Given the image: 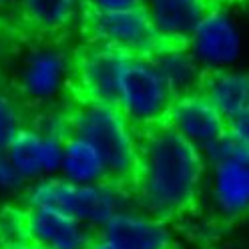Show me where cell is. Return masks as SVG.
Returning a JSON list of instances; mask_svg holds the SVG:
<instances>
[{
  "label": "cell",
  "instance_id": "cell-1",
  "mask_svg": "<svg viewBox=\"0 0 249 249\" xmlns=\"http://www.w3.org/2000/svg\"><path fill=\"white\" fill-rule=\"evenodd\" d=\"M205 169L201 151L167 123L143 131L129 185L135 207L171 223L195 207L203 193Z\"/></svg>",
  "mask_w": 249,
  "mask_h": 249
},
{
  "label": "cell",
  "instance_id": "cell-2",
  "mask_svg": "<svg viewBox=\"0 0 249 249\" xmlns=\"http://www.w3.org/2000/svg\"><path fill=\"white\" fill-rule=\"evenodd\" d=\"M18 201L26 209H51L71 215L92 231H101L115 213L135 205L131 187L124 183L107 179L103 183L81 185L60 175L28 183Z\"/></svg>",
  "mask_w": 249,
  "mask_h": 249
},
{
  "label": "cell",
  "instance_id": "cell-3",
  "mask_svg": "<svg viewBox=\"0 0 249 249\" xmlns=\"http://www.w3.org/2000/svg\"><path fill=\"white\" fill-rule=\"evenodd\" d=\"M71 133L95 147L113 181L131 185L139 157V133L117 105L81 99L71 107Z\"/></svg>",
  "mask_w": 249,
  "mask_h": 249
},
{
  "label": "cell",
  "instance_id": "cell-4",
  "mask_svg": "<svg viewBox=\"0 0 249 249\" xmlns=\"http://www.w3.org/2000/svg\"><path fill=\"white\" fill-rule=\"evenodd\" d=\"M173 101V90L155 69L153 60L149 56H129L117 97V108L123 117L143 133L165 123Z\"/></svg>",
  "mask_w": 249,
  "mask_h": 249
},
{
  "label": "cell",
  "instance_id": "cell-5",
  "mask_svg": "<svg viewBox=\"0 0 249 249\" xmlns=\"http://www.w3.org/2000/svg\"><path fill=\"white\" fill-rule=\"evenodd\" d=\"M185 46L205 72L237 67L243 56L239 14L229 2L207 4Z\"/></svg>",
  "mask_w": 249,
  "mask_h": 249
},
{
  "label": "cell",
  "instance_id": "cell-6",
  "mask_svg": "<svg viewBox=\"0 0 249 249\" xmlns=\"http://www.w3.org/2000/svg\"><path fill=\"white\" fill-rule=\"evenodd\" d=\"M72 83V58L54 42H42L28 49L17 69L18 97L40 107L58 105Z\"/></svg>",
  "mask_w": 249,
  "mask_h": 249
},
{
  "label": "cell",
  "instance_id": "cell-7",
  "mask_svg": "<svg viewBox=\"0 0 249 249\" xmlns=\"http://www.w3.org/2000/svg\"><path fill=\"white\" fill-rule=\"evenodd\" d=\"M83 22L92 42L113 46L129 56H149L159 46L143 6L113 12L87 10Z\"/></svg>",
  "mask_w": 249,
  "mask_h": 249
},
{
  "label": "cell",
  "instance_id": "cell-8",
  "mask_svg": "<svg viewBox=\"0 0 249 249\" xmlns=\"http://www.w3.org/2000/svg\"><path fill=\"white\" fill-rule=\"evenodd\" d=\"M129 54L101 42H89L72 58V83L85 101L117 105L119 83Z\"/></svg>",
  "mask_w": 249,
  "mask_h": 249
},
{
  "label": "cell",
  "instance_id": "cell-9",
  "mask_svg": "<svg viewBox=\"0 0 249 249\" xmlns=\"http://www.w3.org/2000/svg\"><path fill=\"white\" fill-rule=\"evenodd\" d=\"M211 213L223 223H237L249 211V155L207 165L203 189Z\"/></svg>",
  "mask_w": 249,
  "mask_h": 249
},
{
  "label": "cell",
  "instance_id": "cell-10",
  "mask_svg": "<svg viewBox=\"0 0 249 249\" xmlns=\"http://www.w3.org/2000/svg\"><path fill=\"white\" fill-rule=\"evenodd\" d=\"M165 123L199 151L227 131V121L201 90L175 97Z\"/></svg>",
  "mask_w": 249,
  "mask_h": 249
},
{
  "label": "cell",
  "instance_id": "cell-11",
  "mask_svg": "<svg viewBox=\"0 0 249 249\" xmlns=\"http://www.w3.org/2000/svg\"><path fill=\"white\" fill-rule=\"evenodd\" d=\"M62 143H65V139L42 133L35 129L33 124H26L4 149V155L12 163V167L20 173V177L26 183H33L42 177L58 175Z\"/></svg>",
  "mask_w": 249,
  "mask_h": 249
},
{
  "label": "cell",
  "instance_id": "cell-12",
  "mask_svg": "<svg viewBox=\"0 0 249 249\" xmlns=\"http://www.w3.org/2000/svg\"><path fill=\"white\" fill-rule=\"evenodd\" d=\"M97 233L121 249H175V233L169 221L153 217L135 205L115 213Z\"/></svg>",
  "mask_w": 249,
  "mask_h": 249
},
{
  "label": "cell",
  "instance_id": "cell-13",
  "mask_svg": "<svg viewBox=\"0 0 249 249\" xmlns=\"http://www.w3.org/2000/svg\"><path fill=\"white\" fill-rule=\"evenodd\" d=\"M97 235L83 221L51 209H26V237L38 249H87Z\"/></svg>",
  "mask_w": 249,
  "mask_h": 249
},
{
  "label": "cell",
  "instance_id": "cell-14",
  "mask_svg": "<svg viewBox=\"0 0 249 249\" xmlns=\"http://www.w3.org/2000/svg\"><path fill=\"white\" fill-rule=\"evenodd\" d=\"M207 4V0H143L141 6L159 42L185 44Z\"/></svg>",
  "mask_w": 249,
  "mask_h": 249
},
{
  "label": "cell",
  "instance_id": "cell-15",
  "mask_svg": "<svg viewBox=\"0 0 249 249\" xmlns=\"http://www.w3.org/2000/svg\"><path fill=\"white\" fill-rule=\"evenodd\" d=\"M17 8L30 30L46 36L65 35L87 17L85 0H18Z\"/></svg>",
  "mask_w": 249,
  "mask_h": 249
},
{
  "label": "cell",
  "instance_id": "cell-16",
  "mask_svg": "<svg viewBox=\"0 0 249 249\" xmlns=\"http://www.w3.org/2000/svg\"><path fill=\"white\" fill-rule=\"evenodd\" d=\"M149 58L153 60L155 69L159 71L175 97L199 90L205 71L199 67V62L193 58L185 44L159 42V46L149 54Z\"/></svg>",
  "mask_w": 249,
  "mask_h": 249
},
{
  "label": "cell",
  "instance_id": "cell-17",
  "mask_svg": "<svg viewBox=\"0 0 249 249\" xmlns=\"http://www.w3.org/2000/svg\"><path fill=\"white\" fill-rule=\"evenodd\" d=\"M199 90L225 121L249 113V76L237 67L205 72Z\"/></svg>",
  "mask_w": 249,
  "mask_h": 249
},
{
  "label": "cell",
  "instance_id": "cell-18",
  "mask_svg": "<svg viewBox=\"0 0 249 249\" xmlns=\"http://www.w3.org/2000/svg\"><path fill=\"white\" fill-rule=\"evenodd\" d=\"M58 175L71 183H81V185L103 183L111 179L101 153L87 139L72 133L62 143V159H60Z\"/></svg>",
  "mask_w": 249,
  "mask_h": 249
},
{
  "label": "cell",
  "instance_id": "cell-19",
  "mask_svg": "<svg viewBox=\"0 0 249 249\" xmlns=\"http://www.w3.org/2000/svg\"><path fill=\"white\" fill-rule=\"evenodd\" d=\"M28 121L30 117L24 101L12 90L0 87V151L12 143V139L26 127Z\"/></svg>",
  "mask_w": 249,
  "mask_h": 249
},
{
  "label": "cell",
  "instance_id": "cell-20",
  "mask_svg": "<svg viewBox=\"0 0 249 249\" xmlns=\"http://www.w3.org/2000/svg\"><path fill=\"white\" fill-rule=\"evenodd\" d=\"M26 207L17 201L0 203V243L2 247L26 243Z\"/></svg>",
  "mask_w": 249,
  "mask_h": 249
},
{
  "label": "cell",
  "instance_id": "cell-21",
  "mask_svg": "<svg viewBox=\"0 0 249 249\" xmlns=\"http://www.w3.org/2000/svg\"><path fill=\"white\" fill-rule=\"evenodd\" d=\"M35 129L56 135L60 139H67L71 135V108L51 105V107H40V111L28 121Z\"/></svg>",
  "mask_w": 249,
  "mask_h": 249
},
{
  "label": "cell",
  "instance_id": "cell-22",
  "mask_svg": "<svg viewBox=\"0 0 249 249\" xmlns=\"http://www.w3.org/2000/svg\"><path fill=\"white\" fill-rule=\"evenodd\" d=\"M247 155H249V143L239 141L229 131H225L217 141H213L205 149H201V157H203L205 165L231 159V157H247Z\"/></svg>",
  "mask_w": 249,
  "mask_h": 249
},
{
  "label": "cell",
  "instance_id": "cell-23",
  "mask_svg": "<svg viewBox=\"0 0 249 249\" xmlns=\"http://www.w3.org/2000/svg\"><path fill=\"white\" fill-rule=\"evenodd\" d=\"M26 185L28 183L12 167L4 151H0V201H18Z\"/></svg>",
  "mask_w": 249,
  "mask_h": 249
},
{
  "label": "cell",
  "instance_id": "cell-24",
  "mask_svg": "<svg viewBox=\"0 0 249 249\" xmlns=\"http://www.w3.org/2000/svg\"><path fill=\"white\" fill-rule=\"evenodd\" d=\"M141 4L143 0H85V6L90 12H113L124 8H137Z\"/></svg>",
  "mask_w": 249,
  "mask_h": 249
},
{
  "label": "cell",
  "instance_id": "cell-25",
  "mask_svg": "<svg viewBox=\"0 0 249 249\" xmlns=\"http://www.w3.org/2000/svg\"><path fill=\"white\" fill-rule=\"evenodd\" d=\"M227 131L237 137L239 141L249 143V113H243L239 117H233L227 121Z\"/></svg>",
  "mask_w": 249,
  "mask_h": 249
},
{
  "label": "cell",
  "instance_id": "cell-26",
  "mask_svg": "<svg viewBox=\"0 0 249 249\" xmlns=\"http://www.w3.org/2000/svg\"><path fill=\"white\" fill-rule=\"evenodd\" d=\"M87 249H121V247H119L117 243H113L111 239L103 237L101 233H97V235L92 237V241H90V245H89Z\"/></svg>",
  "mask_w": 249,
  "mask_h": 249
},
{
  "label": "cell",
  "instance_id": "cell-27",
  "mask_svg": "<svg viewBox=\"0 0 249 249\" xmlns=\"http://www.w3.org/2000/svg\"><path fill=\"white\" fill-rule=\"evenodd\" d=\"M18 6V0H0V12H6Z\"/></svg>",
  "mask_w": 249,
  "mask_h": 249
},
{
  "label": "cell",
  "instance_id": "cell-28",
  "mask_svg": "<svg viewBox=\"0 0 249 249\" xmlns=\"http://www.w3.org/2000/svg\"><path fill=\"white\" fill-rule=\"evenodd\" d=\"M0 87H2V71H0Z\"/></svg>",
  "mask_w": 249,
  "mask_h": 249
},
{
  "label": "cell",
  "instance_id": "cell-29",
  "mask_svg": "<svg viewBox=\"0 0 249 249\" xmlns=\"http://www.w3.org/2000/svg\"><path fill=\"white\" fill-rule=\"evenodd\" d=\"M0 249H4V247H2V243H0Z\"/></svg>",
  "mask_w": 249,
  "mask_h": 249
},
{
  "label": "cell",
  "instance_id": "cell-30",
  "mask_svg": "<svg viewBox=\"0 0 249 249\" xmlns=\"http://www.w3.org/2000/svg\"><path fill=\"white\" fill-rule=\"evenodd\" d=\"M0 203H2V201H0Z\"/></svg>",
  "mask_w": 249,
  "mask_h": 249
}]
</instances>
